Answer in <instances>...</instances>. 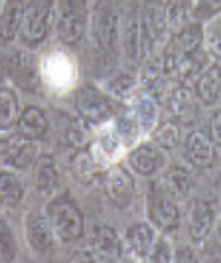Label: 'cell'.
Returning a JSON list of instances; mask_svg holds the SVG:
<instances>
[{"instance_id":"1","label":"cell","mask_w":221,"mask_h":263,"mask_svg":"<svg viewBox=\"0 0 221 263\" xmlns=\"http://www.w3.org/2000/svg\"><path fill=\"white\" fill-rule=\"evenodd\" d=\"M89 22L87 0H59L57 2V38L65 46H75L83 38Z\"/></svg>"},{"instance_id":"2","label":"cell","mask_w":221,"mask_h":263,"mask_svg":"<svg viewBox=\"0 0 221 263\" xmlns=\"http://www.w3.org/2000/svg\"><path fill=\"white\" fill-rule=\"evenodd\" d=\"M48 220L57 239L65 243L75 241L83 234V214L69 196H59L48 206Z\"/></svg>"},{"instance_id":"3","label":"cell","mask_w":221,"mask_h":263,"mask_svg":"<svg viewBox=\"0 0 221 263\" xmlns=\"http://www.w3.org/2000/svg\"><path fill=\"white\" fill-rule=\"evenodd\" d=\"M53 20V0H30L24 10L20 38L28 48H38L50 34Z\"/></svg>"},{"instance_id":"4","label":"cell","mask_w":221,"mask_h":263,"mask_svg":"<svg viewBox=\"0 0 221 263\" xmlns=\"http://www.w3.org/2000/svg\"><path fill=\"white\" fill-rule=\"evenodd\" d=\"M93 38L103 52H115L118 42V14L113 0H97L91 18Z\"/></svg>"},{"instance_id":"5","label":"cell","mask_w":221,"mask_h":263,"mask_svg":"<svg viewBox=\"0 0 221 263\" xmlns=\"http://www.w3.org/2000/svg\"><path fill=\"white\" fill-rule=\"evenodd\" d=\"M75 109L79 117L91 127H99L113 117V105L109 97L91 85H83L75 93Z\"/></svg>"},{"instance_id":"6","label":"cell","mask_w":221,"mask_h":263,"mask_svg":"<svg viewBox=\"0 0 221 263\" xmlns=\"http://www.w3.org/2000/svg\"><path fill=\"white\" fill-rule=\"evenodd\" d=\"M38 155V143L22 135H10L0 139V158L6 166H10L14 171H24L28 166H32Z\"/></svg>"},{"instance_id":"7","label":"cell","mask_w":221,"mask_h":263,"mask_svg":"<svg viewBox=\"0 0 221 263\" xmlns=\"http://www.w3.org/2000/svg\"><path fill=\"white\" fill-rule=\"evenodd\" d=\"M146 214L150 222L164 232L176 230L180 224V210L176 202L164 190H158L156 186L150 188L146 194Z\"/></svg>"},{"instance_id":"8","label":"cell","mask_w":221,"mask_h":263,"mask_svg":"<svg viewBox=\"0 0 221 263\" xmlns=\"http://www.w3.org/2000/svg\"><path fill=\"white\" fill-rule=\"evenodd\" d=\"M105 196L109 198L117 208H127L134 198V180L130 172L123 166H111L103 176Z\"/></svg>"},{"instance_id":"9","label":"cell","mask_w":221,"mask_h":263,"mask_svg":"<svg viewBox=\"0 0 221 263\" xmlns=\"http://www.w3.org/2000/svg\"><path fill=\"white\" fill-rule=\"evenodd\" d=\"M24 230H26V241L28 246L36 253H48L53 250V241H55V234L52 230V224L48 220L46 214L38 210H32L26 214V222H24Z\"/></svg>"},{"instance_id":"10","label":"cell","mask_w":221,"mask_h":263,"mask_svg":"<svg viewBox=\"0 0 221 263\" xmlns=\"http://www.w3.org/2000/svg\"><path fill=\"white\" fill-rule=\"evenodd\" d=\"M130 168L140 174V176H152L158 171L164 168L166 164V155L162 153V148L154 143H144L132 148L129 155Z\"/></svg>"},{"instance_id":"11","label":"cell","mask_w":221,"mask_h":263,"mask_svg":"<svg viewBox=\"0 0 221 263\" xmlns=\"http://www.w3.org/2000/svg\"><path fill=\"white\" fill-rule=\"evenodd\" d=\"M138 14H140V24H143L146 42L148 44H154L158 40H162L164 32L168 30L164 2L162 0H144L143 12Z\"/></svg>"},{"instance_id":"12","label":"cell","mask_w":221,"mask_h":263,"mask_svg":"<svg viewBox=\"0 0 221 263\" xmlns=\"http://www.w3.org/2000/svg\"><path fill=\"white\" fill-rule=\"evenodd\" d=\"M188 232L194 241H204L211 232L213 226V210L208 202L194 198L188 202Z\"/></svg>"},{"instance_id":"13","label":"cell","mask_w":221,"mask_h":263,"mask_svg":"<svg viewBox=\"0 0 221 263\" xmlns=\"http://www.w3.org/2000/svg\"><path fill=\"white\" fill-rule=\"evenodd\" d=\"M186 158L195 168H209L215 160V145L204 131H192L186 137Z\"/></svg>"},{"instance_id":"14","label":"cell","mask_w":221,"mask_h":263,"mask_svg":"<svg viewBox=\"0 0 221 263\" xmlns=\"http://www.w3.org/2000/svg\"><path fill=\"white\" fill-rule=\"evenodd\" d=\"M125 52L129 55L130 62L143 64L146 58V36H144L143 24H140V14L132 12L125 28Z\"/></svg>"},{"instance_id":"15","label":"cell","mask_w":221,"mask_h":263,"mask_svg":"<svg viewBox=\"0 0 221 263\" xmlns=\"http://www.w3.org/2000/svg\"><path fill=\"white\" fill-rule=\"evenodd\" d=\"M221 91V66L211 64L195 79V95L204 105H215Z\"/></svg>"},{"instance_id":"16","label":"cell","mask_w":221,"mask_h":263,"mask_svg":"<svg viewBox=\"0 0 221 263\" xmlns=\"http://www.w3.org/2000/svg\"><path fill=\"white\" fill-rule=\"evenodd\" d=\"M24 0H6L0 10V40L12 42L20 34L24 20Z\"/></svg>"},{"instance_id":"17","label":"cell","mask_w":221,"mask_h":263,"mask_svg":"<svg viewBox=\"0 0 221 263\" xmlns=\"http://www.w3.org/2000/svg\"><path fill=\"white\" fill-rule=\"evenodd\" d=\"M6 71L10 73V78L14 79L16 85L24 87V89H32L38 85V71L34 67V62L28 53L16 52L8 58V66Z\"/></svg>"},{"instance_id":"18","label":"cell","mask_w":221,"mask_h":263,"mask_svg":"<svg viewBox=\"0 0 221 263\" xmlns=\"http://www.w3.org/2000/svg\"><path fill=\"white\" fill-rule=\"evenodd\" d=\"M16 129H18V135L32 139V141H38L48 131V117L39 107L30 105L18 115Z\"/></svg>"},{"instance_id":"19","label":"cell","mask_w":221,"mask_h":263,"mask_svg":"<svg viewBox=\"0 0 221 263\" xmlns=\"http://www.w3.org/2000/svg\"><path fill=\"white\" fill-rule=\"evenodd\" d=\"M154 241H156L154 230L148 224L140 222V224L130 226L129 230H127V239H125L127 248L125 250H129L130 253H134L140 259H146V255H148L150 248L154 246Z\"/></svg>"},{"instance_id":"20","label":"cell","mask_w":221,"mask_h":263,"mask_svg":"<svg viewBox=\"0 0 221 263\" xmlns=\"http://www.w3.org/2000/svg\"><path fill=\"white\" fill-rule=\"evenodd\" d=\"M132 113L140 125V131H152L158 121V101L148 93H136L132 97Z\"/></svg>"},{"instance_id":"21","label":"cell","mask_w":221,"mask_h":263,"mask_svg":"<svg viewBox=\"0 0 221 263\" xmlns=\"http://www.w3.org/2000/svg\"><path fill=\"white\" fill-rule=\"evenodd\" d=\"M208 55L209 53L206 52V50H202V48H197L195 52L184 55L182 60L178 62V66H176V69H174L172 78H176L182 85H188L192 79H195L206 67H208L206 66Z\"/></svg>"},{"instance_id":"22","label":"cell","mask_w":221,"mask_h":263,"mask_svg":"<svg viewBox=\"0 0 221 263\" xmlns=\"http://www.w3.org/2000/svg\"><path fill=\"white\" fill-rule=\"evenodd\" d=\"M24 194H26L24 180L16 172H10V171L0 172V204L16 208L24 200Z\"/></svg>"},{"instance_id":"23","label":"cell","mask_w":221,"mask_h":263,"mask_svg":"<svg viewBox=\"0 0 221 263\" xmlns=\"http://www.w3.org/2000/svg\"><path fill=\"white\" fill-rule=\"evenodd\" d=\"M93 243H95V250L111 255L113 259H118L123 250H125L123 239L118 237L117 230L107 224H97L93 228Z\"/></svg>"},{"instance_id":"24","label":"cell","mask_w":221,"mask_h":263,"mask_svg":"<svg viewBox=\"0 0 221 263\" xmlns=\"http://www.w3.org/2000/svg\"><path fill=\"white\" fill-rule=\"evenodd\" d=\"M36 190L39 194H52L59 182V171L52 157H42L36 166Z\"/></svg>"},{"instance_id":"25","label":"cell","mask_w":221,"mask_h":263,"mask_svg":"<svg viewBox=\"0 0 221 263\" xmlns=\"http://www.w3.org/2000/svg\"><path fill=\"white\" fill-rule=\"evenodd\" d=\"M69 171L73 174V178L81 182V184H91L93 180L97 178V162H95V158L87 153V151H83V148H79L77 153L73 155L71 158V162H69Z\"/></svg>"},{"instance_id":"26","label":"cell","mask_w":221,"mask_h":263,"mask_svg":"<svg viewBox=\"0 0 221 263\" xmlns=\"http://www.w3.org/2000/svg\"><path fill=\"white\" fill-rule=\"evenodd\" d=\"M18 115H20L18 95L8 87H0V131L12 129L18 121Z\"/></svg>"},{"instance_id":"27","label":"cell","mask_w":221,"mask_h":263,"mask_svg":"<svg viewBox=\"0 0 221 263\" xmlns=\"http://www.w3.org/2000/svg\"><path fill=\"white\" fill-rule=\"evenodd\" d=\"M164 10H166V22L172 32H178L190 22V14H192L190 0H168L164 4Z\"/></svg>"},{"instance_id":"28","label":"cell","mask_w":221,"mask_h":263,"mask_svg":"<svg viewBox=\"0 0 221 263\" xmlns=\"http://www.w3.org/2000/svg\"><path fill=\"white\" fill-rule=\"evenodd\" d=\"M168 105L170 111L176 115V117H188L190 113H194V93L190 87L180 85L176 89H172L168 95Z\"/></svg>"},{"instance_id":"29","label":"cell","mask_w":221,"mask_h":263,"mask_svg":"<svg viewBox=\"0 0 221 263\" xmlns=\"http://www.w3.org/2000/svg\"><path fill=\"white\" fill-rule=\"evenodd\" d=\"M115 133H117L118 141L123 143V145H132L136 139H138V135H140V125H138V121L134 117V113L132 111H125V113H120L117 117V127H115Z\"/></svg>"},{"instance_id":"30","label":"cell","mask_w":221,"mask_h":263,"mask_svg":"<svg viewBox=\"0 0 221 263\" xmlns=\"http://www.w3.org/2000/svg\"><path fill=\"white\" fill-rule=\"evenodd\" d=\"M136 83H138V79L134 78V76L125 73V71H118V73H115L113 78L107 79L105 89H107L109 95H113V97H117V99H125V97L132 95L134 87H136Z\"/></svg>"},{"instance_id":"31","label":"cell","mask_w":221,"mask_h":263,"mask_svg":"<svg viewBox=\"0 0 221 263\" xmlns=\"http://www.w3.org/2000/svg\"><path fill=\"white\" fill-rule=\"evenodd\" d=\"M152 139H154V145H158L162 151L174 148V146L180 143V127H178V123H174V121L162 123L156 131H154Z\"/></svg>"},{"instance_id":"32","label":"cell","mask_w":221,"mask_h":263,"mask_svg":"<svg viewBox=\"0 0 221 263\" xmlns=\"http://www.w3.org/2000/svg\"><path fill=\"white\" fill-rule=\"evenodd\" d=\"M89 123H85L83 119H77V121H71L69 129H67V141L69 145L75 146V148H83L89 143V137H91V131H89Z\"/></svg>"},{"instance_id":"33","label":"cell","mask_w":221,"mask_h":263,"mask_svg":"<svg viewBox=\"0 0 221 263\" xmlns=\"http://www.w3.org/2000/svg\"><path fill=\"white\" fill-rule=\"evenodd\" d=\"M16 250H18V246H16L10 226L4 220H0V261H10L16 255Z\"/></svg>"},{"instance_id":"34","label":"cell","mask_w":221,"mask_h":263,"mask_svg":"<svg viewBox=\"0 0 221 263\" xmlns=\"http://www.w3.org/2000/svg\"><path fill=\"white\" fill-rule=\"evenodd\" d=\"M166 182H168V190L174 196H188V192L192 190V178L182 171H172L166 176Z\"/></svg>"},{"instance_id":"35","label":"cell","mask_w":221,"mask_h":263,"mask_svg":"<svg viewBox=\"0 0 221 263\" xmlns=\"http://www.w3.org/2000/svg\"><path fill=\"white\" fill-rule=\"evenodd\" d=\"M160 76H166L164 67H162V58H148V60H144L143 69H140V79H138L140 85L146 87L148 83H152Z\"/></svg>"},{"instance_id":"36","label":"cell","mask_w":221,"mask_h":263,"mask_svg":"<svg viewBox=\"0 0 221 263\" xmlns=\"http://www.w3.org/2000/svg\"><path fill=\"white\" fill-rule=\"evenodd\" d=\"M146 259L148 261H172L174 259V253H172L168 239L166 237H158L156 241H154V246L148 251Z\"/></svg>"},{"instance_id":"37","label":"cell","mask_w":221,"mask_h":263,"mask_svg":"<svg viewBox=\"0 0 221 263\" xmlns=\"http://www.w3.org/2000/svg\"><path fill=\"white\" fill-rule=\"evenodd\" d=\"M204 42H206L209 55H213L215 60H221V24L208 28V32L204 34Z\"/></svg>"},{"instance_id":"38","label":"cell","mask_w":221,"mask_h":263,"mask_svg":"<svg viewBox=\"0 0 221 263\" xmlns=\"http://www.w3.org/2000/svg\"><path fill=\"white\" fill-rule=\"evenodd\" d=\"M195 16L199 20H208L221 12V0H197L194 8Z\"/></svg>"},{"instance_id":"39","label":"cell","mask_w":221,"mask_h":263,"mask_svg":"<svg viewBox=\"0 0 221 263\" xmlns=\"http://www.w3.org/2000/svg\"><path fill=\"white\" fill-rule=\"evenodd\" d=\"M71 261L85 263V261H115V259L99 250H81L75 255H71Z\"/></svg>"},{"instance_id":"40","label":"cell","mask_w":221,"mask_h":263,"mask_svg":"<svg viewBox=\"0 0 221 263\" xmlns=\"http://www.w3.org/2000/svg\"><path fill=\"white\" fill-rule=\"evenodd\" d=\"M209 139L213 141V145L221 146V111L215 113L209 121Z\"/></svg>"},{"instance_id":"41","label":"cell","mask_w":221,"mask_h":263,"mask_svg":"<svg viewBox=\"0 0 221 263\" xmlns=\"http://www.w3.org/2000/svg\"><path fill=\"white\" fill-rule=\"evenodd\" d=\"M174 259L176 261H195V255L190 248H182V250H178V253L174 255Z\"/></svg>"},{"instance_id":"42","label":"cell","mask_w":221,"mask_h":263,"mask_svg":"<svg viewBox=\"0 0 221 263\" xmlns=\"http://www.w3.org/2000/svg\"><path fill=\"white\" fill-rule=\"evenodd\" d=\"M2 79H4V66L0 64V83H2Z\"/></svg>"},{"instance_id":"43","label":"cell","mask_w":221,"mask_h":263,"mask_svg":"<svg viewBox=\"0 0 221 263\" xmlns=\"http://www.w3.org/2000/svg\"><path fill=\"white\" fill-rule=\"evenodd\" d=\"M217 103H221V91H219V99H217Z\"/></svg>"}]
</instances>
